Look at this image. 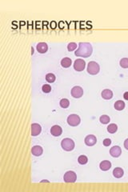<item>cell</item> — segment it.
I'll return each instance as SVG.
<instances>
[{
	"instance_id": "obj_9",
	"label": "cell",
	"mask_w": 128,
	"mask_h": 192,
	"mask_svg": "<svg viewBox=\"0 0 128 192\" xmlns=\"http://www.w3.org/2000/svg\"><path fill=\"white\" fill-rule=\"evenodd\" d=\"M110 155H111L112 157L118 158V157H119L121 154H122V150H121V148L119 147V146H115L113 147L110 148Z\"/></svg>"
},
{
	"instance_id": "obj_18",
	"label": "cell",
	"mask_w": 128,
	"mask_h": 192,
	"mask_svg": "<svg viewBox=\"0 0 128 192\" xmlns=\"http://www.w3.org/2000/svg\"><path fill=\"white\" fill-rule=\"evenodd\" d=\"M115 108L117 111H123L125 108V103L122 100H118L115 103Z\"/></svg>"
},
{
	"instance_id": "obj_6",
	"label": "cell",
	"mask_w": 128,
	"mask_h": 192,
	"mask_svg": "<svg viewBox=\"0 0 128 192\" xmlns=\"http://www.w3.org/2000/svg\"><path fill=\"white\" fill-rule=\"evenodd\" d=\"M83 95V90L81 87L76 86L74 87L71 90V95L72 97L75 98V99H79L81 98Z\"/></svg>"
},
{
	"instance_id": "obj_23",
	"label": "cell",
	"mask_w": 128,
	"mask_h": 192,
	"mask_svg": "<svg viewBox=\"0 0 128 192\" xmlns=\"http://www.w3.org/2000/svg\"><path fill=\"white\" fill-rule=\"evenodd\" d=\"M99 121L101 122V123L102 124H106L110 122V118L109 116L107 115H102L100 118H99Z\"/></svg>"
},
{
	"instance_id": "obj_21",
	"label": "cell",
	"mask_w": 128,
	"mask_h": 192,
	"mask_svg": "<svg viewBox=\"0 0 128 192\" xmlns=\"http://www.w3.org/2000/svg\"><path fill=\"white\" fill-rule=\"evenodd\" d=\"M55 75L52 73H49V74H47L46 75V80L50 82V83H52L54 82L55 81Z\"/></svg>"
},
{
	"instance_id": "obj_27",
	"label": "cell",
	"mask_w": 128,
	"mask_h": 192,
	"mask_svg": "<svg viewBox=\"0 0 128 192\" xmlns=\"http://www.w3.org/2000/svg\"><path fill=\"white\" fill-rule=\"evenodd\" d=\"M110 144H111V140H110V139H105L103 140V145H104L105 147H109Z\"/></svg>"
},
{
	"instance_id": "obj_20",
	"label": "cell",
	"mask_w": 128,
	"mask_h": 192,
	"mask_svg": "<svg viewBox=\"0 0 128 192\" xmlns=\"http://www.w3.org/2000/svg\"><path fill=\"white\" fill-rule=\"evenodd\" d=\"M78 162L81 165H85L88 162V159H87V157L86 155H80L79 157V159H78Z\"/></svg>"
},
{
	"instance_id": "obj_15",
	"label": "cell",
	"mask_w": 128,
	"mask_h": 192,
	"mask_svg": "<svg viewBox=\"0 0 128 192\" xmlns=\"http://www.w3.org/2000/svg\"><path fill=\"white\" fill-rule=\"evenodd\" d=\"M42 148L40 146H34L31 149V152L34 156H40L42 154Z\"/></svg>"
},
{
	"instance_id": "obj_24",
	"label": "cell",
	"mask_w": 128,
	"mask_h": 192,
	"mask_svg": "<svg viewBox=\"0 0 128 192\" xmlns=\"http://www.w3.org/2000/svg\"><path fill=\"white\" fill-rule=\"evenodd\" d=\"M120 66L123 68H128V59L124 58L120 60Z\"/></svg>"
},
{
	"instance_id": "obj_25",
	"label": "cell",
	"mask_w": 128,
	"mask_h": 192,
	"mask_svg": "<svg viewBox=\"0 0 128 192\" xmlns=\"http://www.w3.org/2000/svg\"><path fill=\"white\" fill-rule=\"evenodd\" d=\"M42 91L44 93H49L51 91V87L49 84H45V85L42 86Z\"/></svg>"
},
{
	"instance_id": "obj_17",
	"label": "cell",
	"mask_w": 128,
	"mask_h": 192,
	"mask_svg": "<svg viewBox=\"0 0 128 192\" xmlns=\"http://www.w3.org/2000/svg\"><path fill=\"white\" fill-rule=\"evenodd\" d=\"M123 174H124L123 170L122 168H120V167H117V168H115L113 170V175L115 178H120L123 177Z\"/></svg>"
},
{
	"instance_id": "obj_4",
	"label": "cell",
	"mask_w": 128,
	"mask_h": 192,
	"mask_svg": "<svg viewBox=\"0 0 128 192\" xmlns=\"http://www.w3.org/2000/svg\"><path fill=\"white\" fill-rule=\"evenodd\" d=\"M77 179V175L74 172V171H67V173L64 174L63 176V180L65 183H75Z\"/></svg>"
},
{
	"instance_id": "obj_8",
	"label": "cell",
	"mask_w": 128,
	"mask_h": 192,
	"mask_svg": "<svg viewBox=\"0 0 128 192\" xmlns=\"http://www.w3.org/2000/svg\"><path fill=\"white\" fill-rule=\"evenodd\" d=\"M41 126L38 123H33L31 125V135L32 136H37L41 133Z\"/></svg>"
},
{
	"instance_id": "obj_12",
	"label": "cell",
	"mask_w": 128,
	"mask_h": 192,
	"mask_svg": "<svg viewBox=\"0 0 128 192\" xmlns=\"http://www.w3.org/2000/svg\"><path fill=\"white\" fill-rule=\"evenodd\" d=\"M37 51H38L39 53L41 54H43V53H46L48 50V46L46 43H39L38 45H37Z\"/></svg>"
},
{
	"instance_id": "obj_5",
	"label": "cell",
	"mask_w": 128,
	"mask_h": 192,
	"mask_svg": "<svg viewBox=\"0 0 128 192\" xmlns=\"http://www.w3.org/2000/svg\"><path fill=\"white\" fill-rule=\"evenodd\" d=\"M81 122V119L79 118V115H71L68 116L67 123L71 126H78Z\"/></svg>"
},
{
	"instance_id": "obj_11",
	"label": "cell",
	"mask_w": 128,
	"mask_h": 192,
	"mask_svg": "<svg viewBox=\"0 0 128 192\" xmlns=\"http://www.w3.org/2000/svg\"><path fill=\"white\" fill-rule=\"evenodd\" d=\"M62 132H63V130L58 125H55L53 126L52 127H51V133L52 135L54 136H60L61 135H62Z\"/></svg>"
},
{
	"instance_id": "obj_26",
	"label": "cell",
	"mask_w": 128,
	"mask_h": 192,
	"mask_svg": "<svg viewBox=\"0 0 128 192\" xmlns=\"http://www.w3.org/2000/svg\"><path fill=\"white\" fill-rule=\"evenodd\" d=\"M76 47H77V44L75 43H70L67 45V50L69 51H72L75 50Z\"/></svg>"
},
{
	"instance_id": "obj_10",
	"label": "cell",
	"mask_w": 128,
	"mask_h": 192,
	"mask_svg": "<svg viewBox=\"0 0 128 192\" xmlns=\"http://www.w3.org/2000/svg\"><path fill=\"white\" fill-rule=\"evenodd\" d=\"M97 143V139L94 135H87L86 138H85V143L87 146L89 147H91V146H94V144Z\"/></svg>"
},
{
	"instance_id": "obj_16",
	"label": "cell",
	"mask_w": 128,
	"mask_h": 192,
	"mask_svg": "<svg viewBox=\"0 0 128 192\" xmlns=\"http://www.w3.org/2000/svg\"><path fill=\"white\" fill-rule=\"evenodd\" d=\"M72 61L71 59H70V58H67V57H66V58H64V59H62V61H61V65H62V67H64V68H68V67H71V65Z\"/></svg>"
},
{
	"instance_id": "obj_22",
	"label": "cell",
	"mask_w": 128,
	"mask_h": 192,
	"mask_svg": "<svg viewBox=\"0 0 128 192\" xmlns=\"http://www.w3.org/2000/svg\"><path fill=\"white\" fill-rule=\"evenodd\" d=\"M59 103H60L61 107H63V108H67V107H69V105H70V101H69L67 99H61Z\"/></svg>"
},
{
	"instance_id": "obj_28",
	"label": "cell",
	"mask_w": 128,
	"mask_h": 192,
	"mask_svg": "<svg viewBox=\"0 0 128 192\" xmlns=\"http://www.w3.org/2000/svg\"><path fill=\"white\" fill-rule=\"evenodd\" d=\"M51 27L53 28V29H55V27H56V22H52L51 23Z\"/></svg>"
},
{
	"instance_id": "obj_30",
	"label": "cell",
	"mask_w": 128,
	"mask_h": 192,
	"mask_svg": "<svg viewBox=\"0 0 128 192\" xmlns=\"http://www.w3.org/2000/svg\"><path fill=\"white\" fill-rule=\"evenodd\" d=\"M123 98H124L126 100H128V91L124 93V95H123Z\"/></svg>"
},
{
	"instance_id": "obj_3",
	"label": "cell",
	"mask_w": 128,
	"mask_h": 192,
	"mask_svg": "<svg viewBox=\"0 0 128 192\" xmlns=\"http://www.w3.org/2000/svg\"><path fill=\"white\" fill-rule=\"evenodd\" d=\"M100 70V67L99 65L96 62L94 61H91L88 63V66H87V72L90 74H97L99 72Z\"/></svg>"
},
{
	"instance_id": "obj_7",
	"label": "cell",
	"mask_w": 128,
	"mask_h": 192,
	"mask_svg": "<svg viewBox=\"0 0 128 192\" xmlns=\"http://www.w3.org/2000/svg\"><path fill=\"white\" fill-rule=\"evenodd\" d=\"M85 67H86V63L82 59H77L74 63V68L77 71H82L85 69Z\"/></svg>"
},
{
	"instance_id": "obj_13",
	"label": "cell",
	"mask_w": 128,
	"mask_h": 192,
	"mask_svg": "<svg viewBox=\"0 0 128 192\" xmlns=\"http://www.w3.org/2000/svg\"><path fill=\"white\" fill-rule=\"evenodd\" d=\"M102 97L104 99H111L112 97H113V92L109 90V89H105L102 91Z\"/></svg>"
},
{
	"instance_id": "obj_14",
	"label": "cell",
	"mask_w": 128,
	"mask_h": 192,
	"mask_svg": "<svg viewBox=\"0 0 128 192\" xmlns=\"http://www.w3.org/2000/svg\"><path fill=\"white\" fill-rule=\"evenodd\" d=\"M99 167H100V169L103 171H106V170H108L110 169V167H111V163L110 161H102L100 163V165H99Z\"/></svg>"
},
{
	"instance_id": "obj_1",
	"label": "cell",
	"mask_w": 128,
	"mask_h": 192,
	"mask_svg": "<svg viewBox=\"0 0 128 192\" xmlns=\"http://www.w3.org/2000/svg\"><path fill=\"white\" fill-rule=\"evenodd\" d=\"M93 52L92 46L89 43H80L79 44V49L75 52V55L79 57L87 58L91 55Z\"/></svg>"
},
{
	"instance_id": "obj_29",
	"label": "cell",
	"mask_w": 128,
	"mask_h": 192,
	"mask_svg": "<svg viewBox=\"0 0 128 192\" xmlns=\"http://www.w3.org/2000/svg\"><path fill=\"white\" fill-rule=\"evenodd\" d=\"M124 147L127 149V150H128V139H126L124 142Z\"/></svg>"
},
{
	"instance_id": "obj_2",
	"label": "cell",
	"mask_w": 128,
	"mask_h": 192,
	"mask_svg": "<svg viewBox=\"0 0 128 192\" xmlns=\"http://www.w3.org/2000/svg\"><path fill=\"white\" fill-rule=\"evenodd\" d=\"M61 146H62V147L64 151H71L72 150H74V148H75V143L72 139L67 138V139H63L62 143H61Z\"/></svg>"
},
{
	"instance_id": "obj_19",
	"label": "cell",
	"mask_w": 128,
	"mask_h": 192,
	"mask_svg": "<svg viewBox=\"0 0 128 192\" xmlns=\"http://www.w3.org/2000/svg\"><path fill=\"white\" fill-rule=\"evenodd\" d=\"M117 130H118V126H117L116 124H115V123L110 124V125L108 126V127H107V130H108V132L110 134L115 133L117 131Z\"/></svg>"
}]
</instances>
